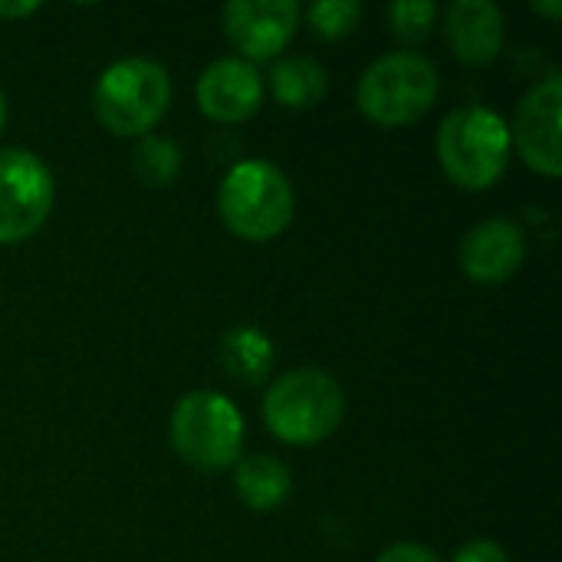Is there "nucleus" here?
Masks as SVG:
<instances>
[{"label": "nucleus", "instance_id": "20e7f679", "mask_svg": "<svg viewBox=\"0 0 562 562\" xmlns=\"http://www.w3.org/2000/svg\"><path fill=\"white\" fill-rule=\"evenodd\" d=\"M171 102L168 72L145 56L115 59L95 82L92 105L99 122L122 138L151 132Z\"/></svg>", "mask_w": 562, "mask_h": 562}, {"label": "nucleus", "instance_id": "a211bd4d", "mask_svg": "<svg viewBox=\"0 0 562 562\" xmlns=\"http://www.w3.org/2000/svg\"><path fill=\"white\" fill-rule=\"evenodd\" d=\"M438 16L435 0H398L389 10L392 20V33L405 43H418L431 33V23Z\"/></svg>", "mask_w": 562, "mask_h": 562}, {"label": "nucleus", "instance_id": "4be33fe9", "mask_svg": "<svg viewBox=\"0 0 562 562\" xmlns=\"http://www.w3.org/2000/svg\"><path fill=\"white\" fill-rule=\"evenodd\" d=\"M530 7L543 16H562V0H533Z\"/></svg>", "mask_w": 562, "mask_h": 562}, {"label": "nucleus", "instance_id": "9d476101", "mask_svg": "<svg viewBox=\"0 0 562 562\" xmlns=\"http://www.w3.org/2000/svg\"><path fill=\"white\" fill-rule=\"evenodd\" d=\"M461 270L481 283V286H497L507 283L527 260V237L520 224L494 217L477 227H471L461 240Z\"/></svg>", "mask_w": 562, "mask_h": 562}, {"label": "nucleus", "instance_id": "4468645a", "mask_svg": "<svg viewBox=\"0 0 562 562\" xmlns=\"http://www.w3.org/2000/svg\"><path fill=\"white\" fill-rule=\"evenodd\" d=\"M273 359H277V349L263 329L237 326L221 339V362H224L227 375L244 385L263 382L273 369Z\"/></svg>", "mask_w": 562, "mask_h": 562}, {"label": "nucleus", "instance_id": "f3484780", "mask_svg": "<svg viewBox=\"0 0 562 562\" xmlns=\"http://www.w3.org/2000/svg\"><path fill=\"white\" fill-rule=\"evenodd\" d=\"M306 20L319 40H339V36L352 33L356 23L362 20V3H356V0H319L310 7Z\"/></svg>", "mask_w": 562, "mask_h": 562}, {"label": "nucleus", "instance_id": "39448f33", "mask_svg": "<svg viewBox=\"0 0 562 562\" xmlns=\"http://www.w3.org/2000/svg\"><path fill=\"white\" fill-rule=\"evenodd\" d=\"M171 445L198 471H224L240 461L244 415L217 392H188L171 412Z\"/></svg>", "mask_w": 562, "mask_h": 562}, {"label": "nucleus", "instance_id": "f03ea898", "mask_svg": "<svg viewBox=\"0 0 562 562\" xmlns=\"http://www.w3.org/2000/svg\"><path fill=\"white\" fill-rule=\"evenodd\" d=\"M217 211L234 237L263 244L290 227L296 198L286 175L277 165L240 161L221 181Z\"/></svg>", "mask_w": 562, "mask_h": 562}, {"label": "nucleus", "instance_id": "7ed1b4c3", "mask_svg": "<svg viewBox=\"0 0 562 562\" xmlns=\"http://www.w3.org/2000/svg\"><path fill=\"white\" fill-rule=\"evenodd\" d=\"M438 158L454 184L468 191H487L507 171L510 125L504 115L484 105L454 109L438 128Z\"/></svg>", "mask_w": 562, "mask_h": 562}, {"label": "nucleus", "instance_id": "0eeeda50", "mask_svg": "<svg viewBox=\"0 0 562 562\" xmlns=\"http://www.w3.org/2000/svg\"><path fill=\"white\" fill-rule=\"evenodd\" d=\"M56 184L43 158L26 148H0V244L30 240L49 217Z\"/></svg>", "mask_w": 562, "mask_h": 562}, {"label": "nucleus", "instance_id": "6ab92c4d", "mask_svg": "<svg viewBox=\"0 0 562 562\" xmlns=\"http://www.w3.org/2000/svg\"><path fill=\"white\" fill-rule=\"evenodd\" d=\"M454 562H510V557L494 540H474V543H468V547L458 550Z\"/></svg>", "mask_w": 562, "mask_h": 562}, {"label": "nucleus", "instance_id": "ddd939ff", "mask_svg": "<svg viewBox=\"0 0 562 562\" xmlns=\"http://www.w3.org/2000/svg\"><path fill=\"white\" fill-rule=\"evenodd\" d=\"M234 487L237 497L250 507V510H277L290 501L293 491V477L290 468L280 458L270 454H247L237 461V474H234Z\"/></svg>", "mask_w": 562, "mask_h": 562}, {"label": "nucleus", "instance_id": "2eb2a0df", "mask_svg": "<svg viewBox=\"0 0 562 562\" xmlns=\"http://www.w3.org/2000/svg\"><path fill=\"white\" fill-rule=\"evenodd\" d=\"M270 86L280 105L286 109H313L326 95V69L313 56H283L273 63Z\"/></svg>", "mask_w": 562, "mask_h": 562}, {"label": "nucleus", "instance_id": "5701e85b", "mask_svg": "<svg viewBox=\"0 0 562 562\" xmlns=\"http://www.w3.org/2000/svg\"><path fill=\"white\" fill-rule=\"evenodd\" d=\"M3 125H7V99L0 92V132H3Z\"/></svg>", "mask_w": 562, "mask_h": 562}, {"label": "nucleus", "instance_id": "412c9836", "mask_svg": "<svg viewBox=\"0 0 562 562\" xmlns=\"http://www.w3.org/2000/svg\"><path fill=\"white\" fill-rule=\"evenodd\" d=\"M36 10H40L36 0H23V3H3V0H0V16H3V20H20V16H30V13H36Z\"/></svg>", "mask_w": 562, "mask_h": 562}, {"label": "nucleus", "instance_id": "f8f14e48", "mask_svg": "<svg viewBox=\"0 0 562 562\" xmlns=\"http://www.w3.org/2000/svg\"><path fill=\"white\" fill-rule=\"evenodd\" d=\"M454 56L468 66H491L504 49V13L491 0H454L445 13Z\"/></svg>", "mask_w": 562, "mask_h": 562}, {"label": "nucleus", "instance_id": "9b49d317", "mask_svg": "<svg viewBox=\"0 0 562 562\" xmlns=\"http://www.w3.org/2000/svg\"><path fill=\"white\" fill-rule=\"evenodd\" d=\"M263 102V79L244 59H214L198 79V105L214 122H247Z\"/></svg>", "mask_w": 562, "mask_h": 562}, {"label": "nucleus", "instance_id": "dca6fc26", "mask_svg": "<svg viewBox=\"0 0 562 562\" xmlns=\"http://www.w3.org/2000/svg\"><path fill=\"white\" fill-rule=\"evenodd\" d=\"M132 168L142 184L148 188H168L181 175V148L171 138L161 135H142V142L132 151Z\"/></svg>", "mask_w": 562, "mask_h": 562}, {"label": "nucleus", "instance_id": "423d86ee", "mask_svg": "<svg viewBox=\"0 0 562 562\" xmlns=\"http://www.w3.org/2000/svg\"><path fill=\"white\" fill-rule=\"evenodd\" d=\"M438 99V69L418 53H389L359 79V109L375 125L418 122Z\"/></svg>", "mask_w": 562, "mask_h": 562}, {"label": "nucleus", "instance_id": "1a4fd4ad", "mask_svg": "<svg viewBox=\"0 0 562 562\" xmlns=\"http://www.w3.org/2000/svg\"><path fill=\"white\" fill-rule=\"evenodd\" d=\"M296 26L300 7L293 0H231L224 7V33L250 66L280 56Z\"/></svg>", "mask_w": 562, "mask_h": 562}, {"label": "nucleus", "instance_id": "f257e3e1", "mask_svg": "<svg viewBox=\"0 0 562 562\" xmlns=\"http://www.w3.org/2000/svg\"><path fill=\"white\" fill-rule=\"evenodd\" d=\"M346 415V395L339 382L319 369H293L280 375L263 395L267 431L286 445L326 441Z\"/></svg>", "mask_w": 562, "mask_h": 562}, {"label": "nucleus", "instance_id": "6e6552de", "mask_svg": "<svg viewBox=\"0 0 562 562\" xmlns=\"http://www.w3.org/2000/svg\"><path fill=\"white\" fill-rule=\"evenodd\" d=\"M560 112H562V79L553 72L540 86H533L514 115V142L527 168L560 178L562 148H560Z\"/></svg>", "mask_w": 562, "mask_h": 562}, {"label": "nucleus", "instance_id": "aec40b11", "mask_svg": "<svg viewBox=\"0 0 562 562\" xmlns=\"http://www.w3.org/2000/svg\"><path fill=\"white\" fill-rule=\"evenodd\" d=\"M375 562H441V557L422 543H395V547L382 550Z\"/></svg>", "mask_w": 562, "mask_h": 562}]
</instances>
